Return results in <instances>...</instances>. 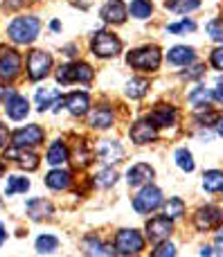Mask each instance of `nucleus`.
Instances as JSON below:
<instances>
[{"label": "nucleus", "instance_id": "obj_18", "mask_svg": "<svg viewBox=\"0 0 223 257\" xmlns=\"http://www.w3.org/2000/svg\"><path fill=\"white\" fill-rule=\"evenodd\" d=\"M102 18L106 23H115V25L124 23V18H126L124 3H122V0H108V3L102 7Z\"/></svg>", "mask_w": 223, "mask_h": 257}, {"label": "nucleus", "instance_id": "obj_34", "mask_svg": "<svg viewBox=\"0 0 223 257\" xmlns=\"http://www.w3.org/2000/svg\"><path fill=\"white\" fill-rule=\"evenodd\" d=\"M165 214L169 219H180L185 214V203L183 199H178V196H174V199H169V203L165 205Z\"/></svg>", "mask_w": 223, "mask_h": 257}, {"label": "nucleus", "instance_id": "obj_28", "mask_svg": "<svg viewBox=\"0 0 223 257\" xmlns=\"http://www.w3.org/2000/svg\"><path fill=\"white\" fill-rule=\"evenodd\" d=\"M201 7V0H167V9L176 14H187Z\"/></svg>", "mask_w": 223, "mask_h": 257}, {"label": "nucleus", "instance_id": "obj_2", "mask_svg": "<svg viewBox=\"0 0 223 257\" xmlns=\"http://www.w3.org/2000/svg\"><path fill=\"white\" fill-rule=\"evenodd\" d=\"M160 50L156 48V45H149V48H140V50H133V52L129 54V66L138 68V70H158V66H160Z\"/></svg>", "mask_w": 223, "mask_h": 257}, {"label": "nucleus", "instance_id": "obj_44", "mask_svg": "<svg viewBox=\"0 0 223 257\" xmlns=\"http://www.w3.org/2000/svg\"><path fill=\"white\" fill-rule=\"evenodd\" d=\"M5 239H7V232H5V226L0 223V246L5 244Z\"/></svg>", "mask_w": 223, "mask_h": 257}, {"label": "nucleus", "instance_id": "obj_38", "mask_svg": "<svg viewBox=\"0 0 223 257\" xmlns=\"http://www.w3.org/2000/svg\"><path fill=\"white\" fill-rule=\"evenodd\" d=\"M207 99H210V93H207L205 88H198V90H194V93L189 95V102L196 104V106H205Z\"/></svg>", "mask_w": 223, "mask_h": 257}, {"label": "nucleus", "instance_id": "obj_24", "mask_svg": "<svg viewBox=\"0 0 223 257\" xmlns=\"http://www.w3.org/2000/svg\"><path fill=\"white\" fill-rule=\"evenodd\" d=\"M59 97H61V93H59L57 88H41V90H36V108H39L41 113L48 111V108L52 106V102H57Z\"/></svg>", "mask_w": 223, "mask_h": 257}, {"label": "nucleus", "instance_id": "obj_27", "mask_svg": "<svg viewBox=\"0 0 223 257\" xmlns=\"http://www.w3.org/2000/svg\"><path fill=\"white\" fill-rule=\"evenodd\" d=\"M149 88H151V84H149L147 79H131L129 84H126V95L133 99H140L147 95Z\"/></svg>", "mask_w": 223, "mask_h": 257}, {"label": "nucleus", "instance_id": "obj_37", "mask_svg": "<svg viewBox=\"0 0 223 257\" xmlns=\"http://www.w3.org/2000/svg\"><path fill=\"white\" fill-rule=\"evenodd\" d=\"M57 79L61 81V84H72V63H66V66H61L57 70Z\"/></svg>", "mask_w": 223, "mask_h": 257}, {"label": "nucleus", "instance_id": "obj_43", "mask_svg": "<svg viewBox=\"0 0 223 257\" xmlns=\"http://www.w3.org/2000/svg\"><path fill=\"white\" fill-rule=\"evenodd\" d=\"M203 72H205V68H203V66H196V68H192V72H189V75L185 72V77H189V79H192V77H201Z\"/></svg>", "mask_w": 223, "mask_h": 257}, {"label": "nucleus", "instance_id": "obj_26", "mask_svg": "<svg viewBox=\"0 0 223 257\" xmlns=\"http://www.w3.org/2000/svg\"><path fill=\"white\" fill-rule=\"evenodd\" d=\"M203 187L207 192H221L223 187V174L219 169H210V172L203 174Z\"/></svg>", "mask_w": 223, "mask_h": 257}, {"label": "nucleus", "instance_id": "obj_7", "mask_svg": "<svg viewBox=\"0 0 223 257\" xmlns=\"http://www.w3.org/2000/svg\"><path fill=\"white\" fill-rule=\"evenodd\" d=\"M45 138L43 128L39 124H27L25 128H18L16 133H12V145L14 147H34V145H41Z\"/></svg>", "mask_w": 223, "mask_h": 257}, {"label": "nucleus", "instance_id": "obj_31", "mask_svg": "<svg viewBox=\"0 0 223 257\" xmlns=\"http://www.w3.org/2000/svg\"><path fill=\"white\" fill-rule=\"evenodd\" d=\"M30 190V181L27 178H21V176H9L7 178V187H5V194L7 196H14L18 192H27Z\"/></svg>", "mask_w": 223, "mask_h": 257}, {"label": "nucleus", "instance_id": "obj_8", "mask_svg": "<svg viewBox=\"0 0 223 257\" xmlns=\"http://www.w3.org/2000/svg\"><path fill=\"white\" fill-rule=\"evenodd\" d=\"M174 232V223L169 217H156L147 223V237L153 244H162L169 239V235Z\"/></svg>", "mask_w": 223, "mask_h": 257}, {"label": "nucleus", "instance_id": "obj_29", "mask_svg": "<svg viewBox=\"0 0 223 257\" xmlns=\"http://www.w3.org/2000/svg\"><path fill=\"white\" fill-rule=\"evenodd\" d=\"M95 77L93 68L88 66V63L79 61V63H72V79L75 81H81V84H88L90 79Z\"/></svg>", "mask_w": 223, "mask_h": 257}, {"label": "nucleus", "instance_id": "obj_41", "mask_svg": "<svg viewBox=\"0 0 223 257\" xmlns=\"http://www.w3.org/2000/svg\"><path fill=\"white\" fill-rule=\"evenodd\" d=\"M212 66H214L216 70H221L223 68V50L221 48H216L214 52H212Z\"/></svg>", "mask_w": 223, "mask_h": 257}, {"label": "nucleus", "instance_id": "obj_12", "mask_svg": "<svg viewBox=\"0 0 223 257\" xmlns=\"http://www.w3.org/2000/svg\"><path fill=\"white\" fill-rule=\"evenodd\" d=\"M176 120H178V111L174 106H167V104L156 106L151 111V115H149V122L153 126H174Z\"/></svg>", "mask_w": 223, "mask_h": 257}, {"label": "nucleus", "instance_id": "obj_25", "mask_svg": "<svg viewBox=\"0 0 223 257\" xmlns=\"http://www.w3.org/2000/svg\"><path fill=\"white\" fill-rule=\"evenodd\" d=\"M111 124H113V111L108 106H99L90 115V126L93 128H108Z\"/></svg>", "mask_w": 223, "mask_h": 257}, {"label": "nucleus", "instance_id": "obj_16", "mask_svg": "<svg viewBox=\"0 0 223 257\" xmlns=\"http://www.w3.org/2000/svg\"><path fill=\"white\" fill-rule=\"evenodd\" d=\"M151 178H153V167L147 163H138V165H133V167H129V172H126V181H129L131 187L144 185V183H149Z\"/></svg>", "mask_w": 223, "mask_h": 257}, {"label": "nucleus", "instance_id": "obj_19", "mask_svg": "<svg viewBox=\"0 0 223 257\" xmlns=\"http://www.w3.org/2000/svg\"><path fill=\"white\" fill-rule=\"evenodd\" d=\"M27 214H30L32 221H41V219H50L54 214V208L50 201L43 199H32L27 201Z\"/></svg>", "mask_w": 223, "mask_h": 257}, {"label": "nucleus", "instance_id": "obj_36", "mask_svg": "<svg viewBox=\"0 0 223 257\" xmlns=\"http://www.w3.org/2000/svg\"><path fill=\"white\" fill-rule=\"evenodd\" d=\"M194 30H196V23L194 21H180L176 25H169L171 34H185V32H194Z\"/></svg>", "mask_w": 223, "mask_h": 257}, {"label": "nucleus", "instance_id": "obj_39", "mask_svg": "<svg viewBox=\"0 0 223 257\" xmlns=\"http://www.w3.org/2000/svg\"><path fill=\"white\" fill-rule=\"evenodd\" d=\"M151 257H176V248L171 244H165V241H162V244L151 253Z\"/></svg>", "mask_w": 223, "mask_h": 257}, {"label": "nucleus", "instance_id": "obj_3", "mask_svg": "<svg viewBox=\"0 0 223 257\" xmlns=\"http://www.w3.org/2000/svg\"><path fill=\"white\" fill-rule=\"evenodd\" d=\"M162 205V192L156 185H144L138 194L133 196V208L140 214H149Z\"/></svg>", "mask_w": 223, "mask_h": 257}, {"label": "nucleus", "instance_id": "obj_13", "mask_svg": "<svg viewBox=\"0 0 223 257\" xmlns=\"http://www.w3.org/2000/svg\"><path fill=\"white\" fill-rule=\"evenodd\" d=\"M5 111H7V117H9V120L18 122V120H25V117H27V113H30V104H27L25 97H21V95L14 93L12 97H7Z\"/></svg>", "mask_w": 223, "mask_h": 257}, {"label": "nucleus", "instance_id": "obj_10", "mask_svg": "<svg viewBox=\"0 0 223 257\" xmlns=\"http://www.w3.org/2000/svg\"><path fill=\"white\" fill-rule=\"evenodd\" d=\"M5 158L9 160H16L18 167L27 169V172H32V169L39 167V156L34 154V151H25L23 147H9L7 151H5Z\"/></svg>", "mask_w": 223, "mask_h": 257}, {"label": "nucleus", "instance_id": "obj_6", "mask_svg": "<svg viewBox=\"0 0 223 257\" xmlns=\"http://www.w3.org/2000/svg\"><path fill=\"white\" fill-rule=\"evenodd\" d=\"M115 248L122 255H138L144 248V239L138 230H120L115 237Z\"/></svg>", "mask_w": 223, "mask_h": 257}, {"label": "nucleus", "instance_id": "obj_33", "mask_svg": "<svg viewBox=\"0 0 223 257\" xmlns=\"http://www.w3.org/2000/svg\"><path fill=\"white\" fill-rule=\"evenodd\" d=\"M59 248V239L54 235H41L36 239V250L39 253H54Z\"/></svg>", "mask_w": 223, "mask_h": 257}, {"label": "nucleus", "instance_id": "obj_23", "mask_svg": "<svg viewBox=\"0 0 223 257\" xmlns=\"http://www.w3.org/2000/svg\"><path fill=\"white\" fill-rule=\"evenodd\" d=\"M45 160H48L50 165H63L68 160V147H66V142L63 140H54L52 142V147L48 149V156H45Z\"/></svg>", "mask_w": 223, "mask_h": 257}, {"label": "nucleus", "instance_id": "obj_15", "mask_svg": "<svg viewBox=\"0 0 223 257\" xmlns=\"http://www.w3.org/2000/svg\"><path fill=\"white\" fill-rule=\"evenodd\" d=\"M129 136H131V140L138 142V145H147V142L156 140L158 133H156V126H153L149 120H140V122H135V124L131 126Z\"/></svg>", "mask_w": 223, "mask_h": 257}, {"label": "nucleus", "instance_id": "obj_21", "mask_svg": "<svg viewBox=\"0 0 223 257\" xmlns=\"http://www.w3.org/2000/svg\"><path fill=\"white\" fill-rule=\"evenodd\" d=\"M167 59H169V63H174V66H187V63L194 61V50L187 48V45H176V48L169 50Z\"/></svg>", "mask_w": 223, "mask_h": 257}, {"label": "nucleus", "instance_id": "obj_40", "mask_svg": "<svg viewBox=\"0 0 223 257\" xmlns=\"http://www.w3.org/2000/svg\"><path fill=\"white\" fill-rule=\"evenodd\" d=\"M207 32H210V36L214 41H221L223 39V32H221V21L219 18H214V21L207 23Z\"/></svg>", "mask_w": 223, "mask_h": 257}, {"label": "nucleus", "instance_id": "obj_45", "mask_svg": "<svg viewBox=\"0 0 223 257\" xmlns=\"http://www.w3.org/2000/svg\"><path fill=\"white\" fill-rule=\"evenodd\" d=\"M201 257H212V248H203L201 250Z\"/></svg>", "mask_w": 223, "mask_h": 257}, {"label": "nucleus", "instance_id": "obj_4", "mask_svg": "<svg viewBox=\"0 0 223 257\" xmlns=\"http://www.w3.org/2000/svg\"><path fill=\"white\" fill-rule=\"evenodd\" d=\"M90 48H93L95 57L108 59V57H115V54H120L122 43H120V39H117L115 34H111V32H99V34L93 39V45H90Z\"/></svg>", "mask_w": 223, "mask_h": 257}, {"label": "nucleus", "instance_id": "obj_11", "mask_svg": "<svg viewBox=\"0 0 223 257\" xmlns=\"http://www.w3.org/2000/svg\"><path fill=\"white\" fill-rule=\"evenodd\" d=\"M194 223L198 230H210V228H219L221 223V210L216 205H205L194 214Z\"/></svg>", "mask_w": 223, "mask_h": 257}, {"label": "nucleus", "instance_id": "obj_35", "mask_svg": "<svg viewBox=\"0 0 223 257\" xmlns=\"http://www.w3.org/2000/svg\"><path fill=\"white\" fill-rule=\"evenodd\" d=\"M176 163H178V167L183 169V172H194V158H192V151L189 149H178L176 151Z\"/></svg>", "mask_w": 223, "mask_h": 257}, {"label": "nucleus", "instance_id": "obj_20", "mask_svg": "<svg viewBox=\"0 0 223 257\" xmlns=\"http://www.w3.org/2000/svg\"><path fill=\"white\" fill-rule=\"evenodd\" d=\"M63 106H68V111L72 113V115H86V111H88L90 106V99L86 93H70L68 97H63Z\"/></svg>", "mask_w": 223, "mask_h": 257}, {"label": "nucleus", "instance_id": "obj_14", "mask_svg": "<svg viewBox=\"0 0 223 257\" xmlns=\"http://www.w3.org/2000/svg\"><path fill=\"white\" fill-rule=\"evenodd\" d=\"M84 253H86V257H115L117 250H115V246L104 244V241L97 239V237H86Z\"/></svg>", "mask_w": 223, "mask_h": 257}, {"label": "nucleus", "instance_id": "obj_17", "mask_svg": "<svg viewBox=\"0 0 223 257\" xmlns=\"http://www.w3.org/2000/svg\"><path fill=\"white\" fill-rule=\"evenodd\" d=\"M97 156L106 165H111V163H117V160L124 156V149H122L120 142H115V140H102L97 145Z\"/></svg>", "mask_w": 223, "mask_h": 257}, {"label": "nucleus", "instance_id": "obj_46", "mask_svg": "<svg viewBox=\"0 0 223 257\" xmlns=\"http://www.w3.org/2000/svg\"><path fill=\"white\" fill-rule=\"evenodd\" d=\"M3 174H5V163L0 160V176H3Z\"/></svg>", "mask_w": 223, "mask_h": 257}, {"label": "nucleus", "instance_id": "obj_5", "mask_svg": "<svg viewBox=\"0 0 223 257\" xmlns=\"http://www.w3.org/2000/svg\"><path fill=\"white\" fill-rule=\"evenodd\" d=\"M52 68V57L43 50H32L30 57H27V75H30L32 81H39L43 79L45 75L50 72Z\"/></svg>", "mask_w": 223, "mask_h": 257}, {"label": "nucleus", "instance_id": "obj_1", "mask_svg": "<svg viewBox=\"0 0 223 257\" xmlns=\"http://www.w3.org/2000/svg\"><path fill=\"white\" fill-rule=\"evenodd\" d=\"M41 21L36 16H18L9 23L7 34L14 43H32L39 36Z\"/></svg>", "mask_w": 223, "mask_h": 257}, {"label": "nucleus", "instance_id": "obj_22", "mask_svg": "<svg viewBox=\"0 0 223 257\" xmlns=\"http://www.w3.org/2000/svg\"><path fill=\"white\" fill-rule=\"evenodd\" d=\"M45 185L50 190H66L70 185V172H66V169H52L45 176Z\"/></svg>", "mask_w": 223, "mask_h": 257}, {"label": "nucleus", "instance_id": "obj_32", "mask_svg": "<svg viewBox=\"0 0 223 257\" xmlns=\"http://www.w3.org/2000/svg\"><path fill=\"white\" fill-rule=\"evenodd\" d=\"M117 172L113 167H104L102 172H97V176H95V185H99V187H111V185H115L117 183Z\"/></svg>", "mask_w": 223, "mask_h": 257}, {"label": "nucleus", "instance_id": "obj_30", "mask_svg": "<svg viewBox=\"0 0 223 257\" xmlns=\"http://www.w3.org/2000/svg\"><path fill=\"white\" fill-rule=\"evenodd\" d=\"M129 12H131V16L133 18H149L151 16V12H153V5L149 3V0H133L131 3V7H129Z\"/></svg>", "mask_w": 223, "mask_h": 257}, {"label": "nucleus", "instance_id": "obj_9", "mask_svg": "<svg viewBox=\"0 0 223 257\" xmlns=\"http://www.w3.org/2000/svg\"><path fill=\"white\" fill-rule=\"evenodd\" d=\"M21 70V57L14 50H3L0 54V81H12Z\"/></svg>", "mask_w": 223, "mask_h": 257}, {"label": "nucleus", "instance_id": "obj_42", "mask_svg": "<svg viewBox=\"0 0 223 257\" xmlns=\"http://www.w3.org/2000/svg\"><path fill=\"white\" fill-rule=\"evenodd\" d=\"M7 138H9L7 126H5V124H0V147H5V145H7Z\"/></svg>", "mask_w": 223, "mask_h": 257}]
</instances>
